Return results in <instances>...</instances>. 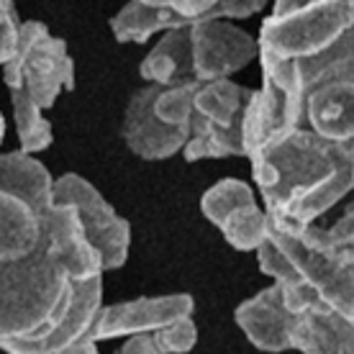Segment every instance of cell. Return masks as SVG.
<instances>
[{"label": "cell", "mask_w": 354, "mask_h": 354, "mask_svg": "<svg viewBox=\"0 0 354 354\" xmlns=\"http://www.w3.org/2000/svg\"><path fill=\"white\" fill-rule=\"evenodd\" d=\"M249 165L270 226L288 236L328 229L337 221L328 223V213L349 203L352 142H328L301 126L254 151Z\"/></svg>", "instance_id": "cell-1"}, {"label": "cell", "mask_w": 354, "mask_h": 354, "mask_svg": "<svg viewBox=\"0 0 354 354\" xmlns=\"http://www.w3.org/2000/svg\"><path fill=\"white\" fill-rule=\"evenodd\" d=\"M75 283L46 236L34 254L0 262V344L49 334L67 316Z\"/></svg>", "instance_id": "cell-2"}, {"label": "cell", "mask_w": 354, "mask_h": 354, "mask_svg": "<svg viewBox=\"0 0 354 354\" xmlns=\"http://www.w3.org/2000/svg\"><path fill=\"white\" fill-rule=\"evenodd\" d=\"M354 31V0H274L259 28V52L310 59Z\"/></svg>", "instance_id": "cell-3"}, {"label": "cell", "mask_w": 354, "mask_h": 354, "mask_svg": "<svg viewBox=\"0 0 354 354\" xmlns=\"http://www.w3.org/2000/svg\"><path fill=\"white\" fill-rule=\"evenodd\" d=\"M3 82L10 95L28 97L41 111L52 108L64 90L75 88V62L64 39L41 21H24L16 54L3 67Z\"/></svg>", "instance_id": "cell-4"}, {"label": "cell", "mask_w": 354, "mask_h": 354, "mask_svg": "<svg viewBox=\"0 0 354 354\" xmlns=\"http://www.w3.org/2000/svg\"><path fill=\"white\" fill-rule=\"evenodd\" d=\"M252 88L234 80L201 82L195 90V115L183 157L187 162L244 157V113Z\"/></svg>", "instance_id": "cell-5"}, {"label": "cell", "mask_w": 354, "mask_h": 354, "mask_svg": "<svg viewBox=\"0 0 354 354\" xmlns=\"http://www.w3.org/2000/svg\"><path fill=\"white\" fill-rule=\"evenodd\" d=\"M283 288L288 321V352L301 354H354V321L331 308L303 277Z\"/></svg>", "instance_id": "cell-6"}, {"label": "cell", "mask_w": 354, "mask_h": 354, "mask_svg": "<svg viewBox=\"0 0 354 354\" xmlns=\"http://www.w3.org/2000/svg\"><path fill=\"white\" fill-rule=\"evenodd\" d=\"M54 203L72 205L82 221V229L100 252L103 265L108 270H118L129 259L131 249V223L118 216L115 208L108 203L97 187L85 177L67 172L54 180Z\"/></svg>", "instance_id": "cell-7"}, {"label": "cell", "mask_w": 354, "mask_h": 354, "mask_svg": "<svg viewBox=\"0 0 354 354\" xmlns=\"http://www.w3.org/2000/svg\"><path fill=\"white\" fill-rule=\"evenodd\" d=\"M201 211L236 252H257L270 236V216L249 183L223 177L201 198Z\"/></svg>", "instance_id": "cell-8"}, {"label": "cell", "mask_w": 354, "mask_h": 354, "mask_svg": "<svg viewBox=\"0 0 354 354\" xmlns=\"http://www.w3.org/2000/svg\"><path fill=\"white\" fill-rule=\"evenodd\" d=\"M272 239L283 247L295 270L321 298L354 321V247L316 249L270 226Z\"/></svg>", "instance_id": "cell-9"}, {"label": "cell", "mask_w": 354, "mask_h": 354, "mask_svg": "<svg viewBox=\"0 0 354 354\" xmlns=\"http://www.w3.org/2000/svg\"><path fill=\"white\" fill-rule=\"evenodd\" d=\"M190 44L198 82L231 80L234 72L259 59V39L231 21H203L190 26Z\"/></svg>", "instance_id": "cell-10"}, {"label": "cell", "mask_w": 354, "mask_h": 354, "mask_svg": "<svg viewBox=\"0 0 354 354\" xmlns=\"http://www.w3.org/2000/svg\"><path fill=\"white\" fill-rule=\"evenodd\" d=\"M195 308L193 295L187 292H169V295H149L133 301L103 306L90 337L95 342L118 337H144L157 334L160 328L169 326L180 319H190Z\"/></svg>", "instance_id": "cell-11"}, {"label": "cell", "mask_w": 354, "mask_h": 354, "mask_svg": "<svg viewBox=\"0 0 354 354\" xmlns=\"http://www.w3.org/2000/svg\"><path fill=\"white\" fill-rule=\"evenodd\" d=\"M157 90L160 85H144L136 90L126 106L124 124H121V136H124L126 147L147 162L175 157L177 151L185 149L187 139H190V131L172 129L154 113Z\"/></svg>", "instance_id": "cell-12"}, {"label": "cell", "mask_w": 354, "mask_h": 354, "mask_svg": "<svg viewBox=\"0 0 354 354\" xmlns=\"http://www.w3.org/2000/svg\"><path fill=\"white\" fill-rule=\"evenodd\" d=\"M100 310H103V274L90 277V280H77L67 316L49 334L39 339L6 342V344H0V349L6 354H59L62 349L75 344L77 339L88 337L95 326Z\"/></svg>", "instance_id": "cell-13"}, {"label": "cell", "mask_w": 354, "mask_h": 354, "mask_svg": "<svg viewBox=\"0 0 354 354\" xmlns=\"http://www.w3.org/2000/svg\"><path fill=\"white\" fill-rule=\"evenodd\" d=\"M44 236L72 280H90L106 272L100 252L88 239L80 216L72 205L54 203L44 218Z\"/></svg>", "instance_id": "cell-14"}, {"label": "cell", "mask_w": 354, "mask_h": 354, "mask_svg": "<svg viewBox=\"0 0 354 354\" xmlns=\"http://www.w3.org/2000/svg\"><path fill=\"white\" fill-rule=\"evenodd\" d=\"M234 319L244 331V337L249 339V344H254L259 352H288L290 310L285 306L283 288L277 283L267 285L257 295L239 303L236 310H234Z\"/></svg>", "instance_id": "cell-15"}, {"label": "cell", "mask_w": 354, "mask_h": 354, "mask_svg": "<svg viewBox=\"0 0 354 354\" xmlns=\"http://www.w3.org/2000/svg\"><path fill=\"white\" fill-rule=\"evenodd\" d=\"M44 218L24 198L0 190V262L34 254L44 239Z\"/></svg>", "instance_id": "cell-16"}, {"label": "cell", "mask_w": 354, "mask_h": 354, "mask_svg": "<svg viewBox=\"0 0 354 354\" xmlns=\"http://www.w3.org/2000/svg\"><path fill=\"white\" fill-rule=\"evenodd\" d=\"M139 75L147 85L175 88L190 85L195 80L193 72V44H190V28L165 31L162 39L151 46L149 54L139 64Z\"/></svg>", "instance_id": "cell-17"}, {"label": "cell", "mask_w": 354, "mask_h": 354, "mask_svg": "<svg viewBox=\"0 0 354 354\" xmlns=\"http://www.w3.org/2000/svg\"><path fill=\"white\" fill-rule=\"evenodd\" d=\"M0 190L24 198L41 216L54 208V177L34 154L21 149L0 154Z\"/></svg>", "instance_id": "cell-18"}, {"label": "cell", "mask_w": 354, "mask_h": 354, "mask_svg": "<svg viewBox=\"0 0 354 354\" xmlns=\"http://www.w3.org/2000/svg\"><path fill=\"white\" fill-rule=\"evenodd\" d=\"M201 82H190V85H175V88H160L154 97V113L160 115L172 129L180 131H190L193 129L195 115V90Z\"/></svg>", "instance_id": "cell-19"}, {"label": "cell", "mask_w": 354, "mask_h": 354, "mask_svg": "<svg viewBox=\"0 0 354 354\" xmlns=\"http://www.w3.org/2000/svg\"><path fill=\"white\" fill-rule=\"evenodd\" d=\"M352 177H354V139H352ZM301 241L316 249L354 247V185H352V195H349V203L337 216V221L324 231L306 234V236H301Z\"/></svg>", "instance_id": "cell-20"}, {"label": "cell", "mask_w": 354, "mask_h": 354, "mask_svg": "<svg viewBox=\"0 0 354 354\" xmlns=\"http://www.w3.org/2000/svg\"><path fill=\"white\" fill-rule=\"evenodd\" d=\"M257 265L267 277H272V283H290V280L301 277V272L295 270V265H292L290 257L283 252V247L272 239V234L257 249Z\"/></svg>", "instance_id": "cell-21"}, {"label": "cell", "mask_w": 354, "mask_h": 354, "mask_svg": "<svg viewBox=\"0 0 354 354\" xmlns=\"http://www.w3.org/2000/svg\"><path fill=\"white\" fill-rule=\"evenodd\" d=\"M151 337H154V344L160 346L162 354H187L198 344V326L190 316V319H180L169 326L160 328Z\"/></svg>", "instance_id": "cell-22"}, {"label": "cell", "mask_w": 354, "mask_h": 354, "mask_svg": "<svg viewBox=\"0 0 354 354\" xmlns=\"http://www.w3.org/2000/svg\"><path fill=\"white\" fill-rule=\"evenodd\" d=\"M142 3H147V6H151V8L175 10L177 16L187 18L190 26H195V24L203 21V16L208 13V10L216 8L218 0H142Z\"/></svg>", "instance_id": "cell-23"}, {"label": "cell", "mask_w": 354, "mask_h": 354, "mask_svg": "<svg viewBox=\"0 0 354 354\" xmlns=\"http://www.w3.org/2000/svg\"><path fill=\"white\" fill-rule=\"evenodd\" d=\"M115 354H162L160 346L154 344V337L144 334V337H131Z\"/></svg>", "instance_id": "cell-24"}, {"label": "cell", "mask_w": 354, "mask_h": 354, "mask_svg": "<svg viewBox=\"0 0 354 354\" xmlns=\"http://www.w3.org/2000/svg\"><path fill=\"white\" fill-rule=\"evenodd\" d=\"M59 354H100V352H97V342L88 334V337L77 339L75 344H70L67 349H62Z\"/></svg>", "instance_id": "cell-25"}]
</instances>
